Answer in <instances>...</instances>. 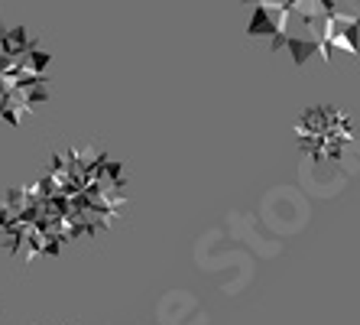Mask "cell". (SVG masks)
Returning <instances> with one entry per match:
<instances>
[{
	"label": "cell",
	"mask_w": 360,
	"mask_h": 325,
	"mask_svg": "<svg viewBox=\"0 0 360 325\" xmlns=\"http://www.w3.org/2000/svg\"><path fill=\"white\" fill-rule=\"evenodd\" d=\"M354 140H357V124L344 108L335 104H315L295 120V144L315 162L341 160Z\"/></svg>",
	"instance_id": "1"
}]
</instances>
